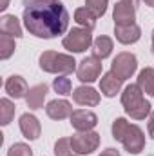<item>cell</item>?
<instances>
[{
  "label": "cell",
  "instance_id": "ba28073f",
  "mask_svg": "<svg viewBox=\"0 0 154 156\" xmlns=\"http://www.w3.org/2000/svg\"><path fill=\"white\" fill-rule=\"evenodd\" d=\"M143 102H145L143 91H142V87L138 83H131V85H127L123 89V93H121V105H123L127 115L131 111H134L136 107H140Z\"/></svg>",
  "mask_w": 154,
  "mask_h": 156
},
{
  "label": "cell",
  "instance_id": "f1b7e54d",
  "mask_svg": "<svg viewBox=\"0 0 154 156\" xmlns=\"http://www.w3.org/2000/svg\"><path fill=\"white\" fill-rule=\"evenodd\" d=\"M98 156H120V151L118 149H113V147H107L105 151H102Z\"/></svg>",
  "mask_w": 154,
  "mask_h": 156
},
{
  "label": "cell",
  "instance_id": "e0dca14e",
  "mask_svg": "<svg viewBox=\"0 0 154 156\" xmlns=\"http://www.w3.org/2000/svg\"><path fill=\"white\" fill-rule=\"evenodd\" d=\"M47 96V85L45 83H38V85H33L26 96V102H27V107L37 111L44 107V100Z\"/></svg>",
  "mask_w": 154,
  "mask_h": 156
},
{
  "label": "cell",
  "instance_id": "ac0fdd59",
  "mask_svg": "<svg viewBox=\"0 0 154 156\" xmlns=\"http://www.w3.org/2000/svg\"><path fill=\"white\" fill-rule=\"evenodd\" d=\"M0 31L4 35L13 37V38L22 37V26H20V22H18V18L15 15H4L0 18Z\"/></svg>",
  "mask_w": 154,
  "mask_h": 156
},
{
  "label": "cell",
  "instance_id": "7a4b0ae2",
  "mask_svg": "<svg viewBox=\"0 0 154 156\" xmlns=\"http://www.w3.org/2000/svg\"><path fill=\"white\" fill-rule=\"evenodd\" d=\"M40 67L45 73L65 76L76 69V60L71 55H64V53H56V51H44L40 55Z\"/></svg>",
  "mask_w": 154,
  "mask_h": 156
},
{
  "label": "cell",
  "instance_id": "5b68a950",
  "mask_svg": "<svg viewBox=\"0 0 154 156\" xmlns=\"http://www.w3.org/2000/svg\"><path fill=\"white\" fill-rule=\"evenodd\" d=\"M136 69H138V58H136V55L127 53V51L116 55V58L111 64V71L114 73L116 76H120L121 80L131 78L136 73Z\"/></svg>",
  "mask_w": 154,
  "mask_h": 156
},
{
  "label": "cell",
  "instance_id": "9c48e42d",
  "mask_svg": "<svg viewBox=\"0 0 154 156\" xmlns=\"http://www.w3.org/2000/svg\"><path fill=\"white\" fill-rule=\"evenodd\" d=\"M113 18H114V26H131L136 24V7L129 2H116L114 11H113Z\"/></svg>",
  "mask_w": 154,
  "mask_h": 156
},
{
  "label": "cell",
  "instance_id": "f546056e",
  "mask_svg": "<svg viewBox=\"0 0 154 156\" xmlns=\"http://www.w3.org/2000/svg\"><path fill=\"white\" fill-rule=\"evenodd\" d=\"M147 129H149V134L154 138V111L151 113V118H149V125H147Z\"/></svg>",
  "mask_w": 154,
  "mask_h": 156
},
{
  "label": "cell",
  "instance_id": "836d02e7",
  "mask_svg": "<svg viewBox=\"0 0 154 156\" xmlns=\"http://www.w3.org/2000/svg\"><path fill=\"white\" fill-rule=\"evenodd\" d=\"M151 47H152V53H154V31H152V37H151Z\"/></svg>",
  "mask_w": 154,
  "mask_h": 156
},
{
  "label": "cell",
  "instance_id": "52a82bcc",
  "mask_svg": "<svg viewBox=\"0 0 154 156\" xmlns=\"http://www.w3.org/2000/svg\"><path fill=\"white\" fill-rule=\"evenodd\" d=\"M121 144H123V147L129 154H140L145 149V134L138 125L131 123L123 140H121Z\"/></svg>",
  "mask_w": 154,
  "mask_h": 156
},
{
  "label": "cell",
  "instance_id": "6da1fadb",
  "mask_svg": "<svg viewBox=\"0 0 154 156\" xmlns=\"http://www.w3.org/2000/svg\"><path fill=\"white\" fill-rule=\"evenodd\" d=\"M24 26L37 38H54L67 31L69 13L60 0H27Z\"/></svg>",
  "mask_w": 154,
  "mask_h": 156
},
{
  "label": "cell",
  "instance_id": "d6986e66",
  "mask_svg": "<svg viewBox=\"0 0 154 156\" xmlns=\"http://www.w3.org/2000/svg\"><path fill=\"white\" fill-rule=\"evenodd\" d=\"M113 47H114L113 45V38L102 35V37H98V38L93 42V56L103 60V58H107L113 53Z\"/></svg>",
  "mask_w": 154,
  "mask_h": 156
},
{
  "label": "cell",
  "instance_id": "ffe728a7",
  "mask_svg": "<svg viewBox=\"0 0 154 156\" xmlns=\"http://www.w3.org/2000/svg\"><path fill=\"white\" fill-rule=\"evenodd\" d=\"M96 15L89 9V7H78L76 11H75V22L80 24L82 27H85V29H89V31H93L94 27H96Z\"/></svg>",
  "mask_w": 154,
  "mask_h": 156
},
{
  "label": "cell",
  "instance_id": "9a60e30c",
  "mask_svg": "<svg viewBox=\"0 0 154 156\" xmlns=\"http://www.w3.org/2000/svg\"><path fill=\"white\" fill-rule=\"evenodd\" d=\"M45 113L51 120H64L73 115V107L67 100H51L45 107Z\"/></svg>",
  "mask_w": 154,
  "mask_h": 156
},
{
  "label": "cell",
  "instance_id": "5bb4252c",
  "mask_svg": "<svg viewBox=\"0 0 154 156\" xmlns=\"http://www.w3.org/2000/svg\"><path fill=\"white\" fill-rule=\"evenodd\" d=\"M5 93H7L11 98H15V100H18V98H26L27 93H29L27 82L20 76V75H13V76H9L7 80H5Z\"/></svg>",
  "mask_w": 154,
  "mask_h": 156
},
{
  "label": "cell",
  "instance_id": "8992f818",
  "mask_svg": "<svg viewBox=\"0 0 154 156\" xmlns=\"http://www.w3.org/2000/svg\"><path fill=\"white\" fill-rule=\"evenodd\" d=\"M100 75H102V60L96 58V56L83 58L76 69L78 80L83 82V83H93L94 80H98Z\"/></svg>",
  "mask_w": 154,
  "mask_h": 156
},
{
  "label": "cell",
  "instance_id": "4dcf8cb0",
  "mask_svg": "<svg viewBox=\"0 0 154 156\" xmlns=\"http://www.w3.org/2000/svg\"><path fill=\"white\" fill-rule=\"evenodd\" d=\"M7 5H9V0H2V5H0V9H2V11H5V9H7Z\"/></svg>",
  "mask_w": 154,
  "mask_h": 156
},
{
  "label": "cell",
  "instance_id": "d4e9b609",
  "mask_svg": "<svg viewBox=\"0 0 154 156\" xmlns=\"http://www.w3.org/2000/svg\"><path fill=\"white\" fill-rule=\"evenodd\" d=\"M129 125L131 123L125 118H116L114 122H113V138L118 140V142H121L123 136H125V133H127V129H129Z\"/></svg>",
  "mask_w": 154,
  "mask_h": 156
},
{
  "label": "cell",
  "instance_id": "4316f807",
  "mask_svg": "<svg viewBox=\"0 0 154 156\" xmlns=\"http://www.w3.org/2000/svg\"><path fill=\"white\" fill-rule=\"evenodd\" d=\"M85 7H89L96 16H103L105 11H107V4L109 0H85Z\"/></svg>",
  "mask_w": 154,
  "mask_h": 156
},
{
  "label": "cell",
  "instance_id": "44dd1931",
  "mask_svg": "<svg viewBox=\"0 0 154 156\" xmlns=\"http://www.w3.org/2000/svg\"><path fill=\"white\" fill-rule=\"evenodd\" d=\"M136 83L142 87L143 93H147L149 96L154 98V69L152 67H145L143 71H140Z\"/></svg>",
  "mask_w": 154,
  "mask_h": 156
},
{
  "label": "cell",
  "instance_id": "d6a6232c",
  "mask_svg": "<svg viewBox=\"0 0 154 156\" xmlns=\"http://www.w3.org/2000/svg\"><path fill=\"white\" fill-rule=\"evenodd\" d=\"M143 2H145L149 7H154V0H143Z\"/></svg>",
  "mask_w": 154,
  "mask_h": 156
},
{
  "label": "cell",
  "instance_id": "7402d4cb",
  "mask_svg": "<svg viewBox=\"0 0 154 156\" xmlns=\"http://www.w3.org/2000/svg\"><path fill=\"white\" fill-rule=\"evenodd\" d=\"M15 104L9 100V98H2L0 100V123L2 125H7L13 116H15Z\"/></svg>",
  "mask_w": 154,
  "mask_h": 156
},
{
  "label": "cell",
  "instance_id": "cb8c5ba5",
  "mask_svg": "<svg viewBox=\"0 0 154 156\" xmlns=\"http://www.w3.org/2000/svg\"><path fill=\"white\" fill-rule=\"evenodd\" d=\"M53 87H54V91L58 93V94H64V96H67V94H73L71 93V87H73V83H71V80L67 76H64V75H60V76L54 78V82H53Z\"/></svg>",
  "mask_w": 154,
  "mask_h": 156
},
{
  "label": "cell",
  "instance_id": "83f0119b",
  "mask_svg": "<svg viewBox=\"0 0 154 156\" xmlns=\"http://www.w3.org/2000/svg\"><path fill=\"white\" fill-rule=\"evenodd\" d=\"M7 156H33V149L27 144H13L7 151Z\"/></svg>",
  "mask_w": 154,
  "mask_h": 156
},
{
  "label": "cell",
  "instance_id": "1f68e13d",
  "mask_svg": "<svg viewBox=\"0 0 154 156\" xmlns=\"http://www.w3.org/2000/svg\"><path fill=\"white\" fill-rule=\"evenodd\" d=\"M123 2H129V4H132V5H134V7H136V5H138V2H140V0H123Z\"/></svg>",
  "mask_w": 154,
  "mask_h": 156
},
{
  "label": "cell",
  "instance_id": "2e32d148",
  "mask_svg": "<svg viewBox=\"0 0 154 156\" xmlns=\"http://www.w3.org/2000/svg\"><path fill=\"white\" fill-rule=\"evenodd\" d=\"M121 83H123V80L120 76H116L113 71H109V73H105L102 76V80H100V91L107 98H113V96H116V93H120Z\"/></svg>",
  "mask_w": 154,
  "mask_h": 156
},
{
  "label": "cell",
  "instance_id": "484cf974",
  "mask_svg": "<svg viewBox=\"0 0 154 156\" xmlns=\"http://www.w3.org/2000/svg\"><path fill=\"white\" fill-rule=\"evenodd\" d=\"M71 154H73L71 138H60L54 144V156H71Z\"/></svg>",
  "mask_w": 154,
  "mask_h": 156
},
{
  "label": "cell",
  "instance_id": "8fae6325",
  "mask_svg": "<svg viewBox=\"0 0 154 156\" xmlns=\"http://www.w3.org/2000/svg\"><path fill=\"white\" fill-rule=\"evenodd\" d=\"M73 100L78 105H85V107H94L100 104V93H96V89L87 87V85H80L73 93Z\"/></svg>",
  "mask_w": 154,
  "mask_h": 156
},
{
  "label": "cell",
  "instance_id": "7c38bea8",
  "mask_svg": "<svg viewBox=\"0 0 154 156\" xmlns=\"http://www.w3.org/2000/svg\"><path fill=\"white\" fill-rule=\"evenodd\" d=\"M18 123H20L22 134H24L27 140H37L40 136V133H42V125H40L38 118L35 116V115H31V113L22 115Z\"/></svg>",
  "mask_w": 154,
  "mask_h": 156
},
{
  "label": "cell",
  "instance_id": "603a6c76",
  "mask_svg": "<svg viewBox=\"0 0 154 156\" xmlns=\"http://www.w3.org/2000/svg\"><path fill=\"white\" fill-rule=\"evenodd\" d=\"M16 45H15V38L9 37V35H0V58L2 60H7L13 53H15Z\"/></svg>",
  "mask_w": 154,
  "mask_h": 156
},
{
  "label": "cell",
  "instance_id": "30bf717a",
  "mask_svg": "<svg viewBox=\"0 0 154 156\" xmlns=\"http://www.w3.org/2000/svg\"><path fill=\"white\" fill-rule=\"evenodd\" d=\"M69 118H71V125L76 131H93L98 123V116L93 111H87V109L73 111V115Z\"/></svg>",
  "mask_w": 154,
  "mask_h": 156
},
{
  "label": "cell",
  "instance_id": "3957f363",
  "mask_svg": "<svg viewBox=\"0 0 154 156\" xmlns=\"http://www.w3.org/2000/svg\"><path fill=\"white\" fill-rule=\"evenodd\" d=\"M93 35H91V31L89 29H85V27H75V29H71L64 40H62V45L67 49V51H71V53H83V51H87L91 45H93Z\"/></svg>",
  "mask_w": 154,
  "mask_h": 156
},
{
  "label": "cell",
  "instance_id": "277c9868",
  "mask_svg": "<svg viewBox=\"0 0 154 156\" xmlns=\"http://www.w3.org/2000/svg\"><path fill=\"white\" fill-rule=\"evenodd\" d=\"M71 145L73 153L76 154H91L100 145V134L94 131H78L76 134L71 136Z\"/></svg>",
  "mask_w": 154,
  "mask_h": 156
},
{
  "label": "cell",
  "instance_id": "e575fe53",
  "mask_svg": "<svg viewBox=\"0 0 154 156\" xmlns=\"http://www.w3.org/2000/svg\"><path fill=\"white\" fill-rule=\"evenodd\" d=\"M71 156H73V154H71Z\"/></svg>",
  "mask_w": 154,
  "mask_h": 156
},
{
  "label": "cell",
  "instance_id": "4fadbf2b",
  "mask_svg": "<svg viewBox=\"0 0 154 156\" xmlns=\"http://www.w3.org/2000/svg\"><path fill=\"white\" fill-rule=\"evenodd\" d=\"M114 35L120 44L129 45V44H136L138 40L142 38V29L136 24H131V26H114Z\"/></svg>",
  "mask_w": 154,
  "mask_h": 156
}]
</instances>
